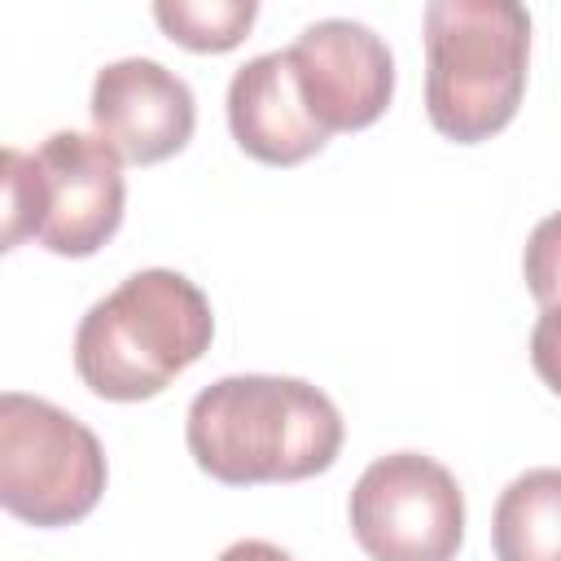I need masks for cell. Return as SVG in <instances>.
I'll return each instance as SVG.
<instances>
[{
  "label": "cell",
  "instance_id": "52a82bcc",
  "mask_svg": "<svg viewBox=\"0 0 561 561\" xmlns=\"http://www.w3.org/2000/svg\"><path fill=\"white\" fill-rule=\"evenodd\" d=\"M311 118L333 131L373 127L394 96V57L386 39L351 18H320L285 48Z\"/></svg>",
  "mask_w": 561,
  "mask_h": 561
},
{
  "label": "cell",
  "instance_id": "7a4b0ae2",
  "mask_svg": "<svg viewBox=\"0 0 561 561\" xmlns=\"http://www.w3.org/2000/svg\"><path fill=\"white\" fill-rule=\"evenodd\" d=\"M215 337L210 298L171 267H145L88 307L75 329V373L110 403L162 394Z\"/></svg>",
  "mask_w": 561,
  "mask_h": 561
},
{
  "label": "cell",
  "instance_id": "3957f363",
  "mask_svg": "<svg viewBox=\"0 0 561 561\" xmlns=\"http://www.w3.org/2000/svg\"><path fill=\"white\" fill-rule=\"evenodd\" d=\"M425 114L456 145L504 131L526 92L530 13L517 0L425 4Z\"/></svg>",
  "mask_w": 561,
  "mask_h": 561
},
{
  "label": "cell",
  "instance_id": "277c9868",
  "mask_svg": "<svg viewBox=\"0 0 561 561\" xmlns=\"http://www.w3.org/2000/svg\"><path fill=\"white\" fill-rule=\"evenodd\" d=\"M4 250L35 237L61 259L96 254L123 224V158L88 131H53L35 153L4 145Z\"/></svg>",
  "mask_w": 561,
  "mask_h": 561
},
{
  "label": "cell",
  "instance_id": "8fae6325",
  "mask_svg": "<svg viewBox=\"0 0 561 561\" xmlns=\"http://www.w3.org/2000/svg\"><path fill=\"white\" fill-rule=\"evenodd\" d=\"M158 26L193 53H228L259 18L254 0H158Z\"/></svg>",
  "mask_w": 561,
  "mask_h": 561
},
{
  "label": "cell",
  "instance_id": "ba28073f",
  "mask_svg": "<svg viewBox=\"0 0 561 561\" xmlns=\"http://www.w3.org/2000/svg\"><path fill=\"white\" fill-rule=\"evenodd\" d=\"M88 110L96 136L136 167H153L180 153L197 127L193 88L153 57H123L101 66Z\"/></svg>",
  "mask_w": 561,
  "mask_h": 561
},
{
  "label": "cell",
  "instance_id": "9c48e42d",
  "mask_svg": "<svg viewBox=\"0 0 561 561\" xmlns=\"http://www.w3.org/2000/svg\"><path fill=\"white\" fill-rule=\"evenodd\" d=\"M228 127L241 153L267 167H298L329 145V131L311 118L289 53H259L228 79Z\"/></svg>",
  "mask_w": 561,
  "mask_h": 561
},
{
  "label": "cell",
  "instance_id": "5bb4252c",
  "mask_svg": "<svg viewBox=\"0 0 561 561\" xmlns=\"http://www.w3.org/2000/svg\"><path fill=\"white\" fill-rule=\"evenodd\" d=\"M215 561H294L285 548H276V543H267V539H237V543H228Z\"/></svg>",
  "mask_w": 561,
  "mask_h": 561
},
{
  "label": "cell",
  "instance_id": "6da1fadb",
  "mask_svg": "<svg viewBox=\"0 0 561 561\" xmlns=\"http://www.w3.org/2000/svg\"><path fill=\"white\" fill-rule=\"evenodd\" d=\"M342 434V412L320 386L272 373L219 377L184 416L188 456L224 486L316 478L337 460Z\"/></svg>",
  "mask_w": 561,
  "mask_h": 561
},
{
  "label": "cell",
  "instance_id": "8992f818",
  "mask_svg": "<svg viewBox=\"0 0 561 561\" xmlns=\"http://www.w3.org/2000/svg\"><path fill=\"white\" fill-rule=\"evenodd\" d=\"M351 535L368 561H456L465 491L434 456H377L351 486Z\"/></svg>",
  "mask_w": 561,
  "mask_h": 561
},
{
  "label": "cell",
  "instance_id": "4fadbf2b",
  "mask_svg": "<svg viewBox=\"0 0 561 561\" xmlns=\"http://www.w3.org/2000/svg\"><path fill=\"white\" fill-rule=\"evenodd\" d=\"M530 368L552 394H561V302L543 307L530 329Z\"/></svg>",
  "mask_w": 561,
  "mask_h": 561
},
{
  "label": "cell",
  "instance_id": "5b68a950",
  "mask_svg": "<svg viewBox=\"0 0 561 561\" xmlns=\"http://www.w3.org/2000/svg\"><path fill=\"white\" fill-rule=\"evenodd\" d=\"M101 438L66 408L4 390L0 394V504L31 526L83 522L105 491Z\"/></svg>",
  "mask_w": 561,
  "mask_h": 561
},
{
  "label": "cell",
  "instance_id": "7c38bea8",
  "mask_svg": "<svg viewBox=\"0 0 561 561\" xmlns=\"http://www.w3.org/2000/svg\"><path fill=\"white\" fill-rule=\"evenodd\" d=\"M522 276L539 307L561 302V210L530 228L526 250H522Z\"/></svg>",
  "mask_w": 561,
  "mask_h": 561
},
{
  "label": "cell",
  "instance_id": "30bf717a",
  "mask_svg": "<svg viewBox=\"0 0 561 561\" xmlns=\"http://www.w3.org/2000/svg\"><path fill=\"white\" fill-rule=\"evenodd\" d=\"M495 561H561V469H526L517 473L491 517Z\"/></svg>",
  "mask_w": 561,
  "mask_h": 561
}]
</instances>
